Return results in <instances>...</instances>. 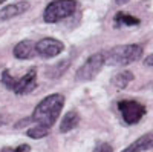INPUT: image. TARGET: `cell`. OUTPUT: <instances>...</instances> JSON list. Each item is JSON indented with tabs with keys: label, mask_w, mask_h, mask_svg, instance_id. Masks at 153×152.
<instances>
[{
	"label": "cell",
	"mask_w": 153,
	"mask_h": 152,
	"mask_svg": "<svg viewBox=\"0 0 153 152\" xmlns=\"http://www.w3.org/2000/svg\"><path fill=\"white\" fill-rule=\"evenodd\" d=\"M63 105H65V97H63L61 94L48 95L35 106L31 118L37 124L51 128V126L57 121V118L60 117Z\"/></svg>",
	"instance_id": "1"
},
{
	"label": "cell",
	"mask_w": 153,
	"mask_h": 152,
	"mask_svg": "<svg viewBox=\"0 0 153 152\" xmlns=\"http://www.w3.org/2000/svg\"><path fill=\"white\" fill-rule=\"evenodd\" d=\"M143 54H144V49H143L141 45L130 43V45L115 46L106 54V63H109L112 66L130 65V63L141 58Z\"/></svg>",
	"instance_id": "2"
},
{
	"label": "cell",
	"mask_w": 153,
	"mask_h": 152,
	"mask_svg": "<svg viewBox=\"0 0 153 152\" xmlns=\"http://www.w3.org/2000/svg\"><path fill=\"white\" fill-rule=\"evenodd\" d=\"M2 82H3V85L8 88V89L14 91L17 95L29 94L31 91L35 89V86H37V69L31 68L22 79L11 77L9 71H5L3 75H2Z\"/></svg>",
	"instance_id": "3"
},
{
	"label": "cell",
	"mask_w": 153,
	"mask_h": 152,
	"mask_svg": "<svg viewBox=\"0 0 153 152\" xmlns=\"http://www.w3.org/2000/svg\"><path fill=\"white\" fill-rule=\"evenodd\" d=\"M75 11H76L75 0H54L46 6L43 12V20L46 23H57L71 17Z\"/></svg>",
	"instance_id": "4"
},
{
	"label": "cell",
	"mask_w": 153,
	"mask_h": 152,
	"mask_svg": "<svg viewBox=\"0 0 153 152\" xmlns=\"http://www.w3.org/2000/svg\"><path fill=\"white\" fill-rule=\"evenodd\" d=\"M106 63V55L104 54H92L83 65L76 71V80L78 82H91L92 79H95L98 72L101 71V68Z\"/></svg>",
	"instance_id": "5"
},
{
	"label": "cell",
	"mask_w": 153,
	"mask_h": 152,
	"mask_svg": "<svg viewBox=\"0 0 153 152\" xmlns=\"http://www.w3.org/2000/svg\"><path fill=\"white\" fill-rule=\"evenodd\" d=\"M118 109L121 112V117L127 124H135L139 123L141 118L146 115V106L141 105L139 101L135 100H123L118 103Z\"/></svg>",
	"instance_id": "6"
},
{
	"label": "cell",
	"mask_w": 153,
	"mask_h": 152,
	"mask_svg": "<svg viewBox=\"0 0 153 152\" xmlns=\"http://www.w3.org/2000/svg\"><path fill=\"white\" fill-rule=\"evenodd\" d=\"M35 49H37V54L40 57L51 58V57H55V55L61 54V51L65 49V45L57 39L48 37V39H42L40 42H37Z\"/></svg>",
	"instance_id": "7"
},
{
	"label": "cell",
	"mask_w": 153,
	"mask_h": 152,
	"mask_svg": "<svg viewBox=\"0 0 153 152\" xmlns=\"http://www.w3.org/2000/svg\"><path fill=\"white\" fill-rule=\"evenodd\" d=\"M28 9H29V3L28 2H17V3L8 5V6L0 9V20H9L12 17L22 16L23 12H26Z\"/></svg>",
	"instance_id": "8"
},
{
	"label": "cell",
	"mask_w": 153,
	"mask_h": 152,
	"mask_svg": "<svg viewBox=\"0 0 153 152\" xmlns=\"http://www.w3.org/2000/svg\"><path fill=\"white\" fill-rule=\"evenodd\" d=\"M152 148H153V132H149V134H144L139 138H136L132 145H129L121 152H143V151H147Z\"/></svg>",
	"instance_id": "9"
},
{
	"label": "cell",
	"mask_w": 153,
	"mask_h": 152,
	"mask_svg": "<svg viewBox=\"0 0 153 152\" xmlns=\"http://www.w3.org/2000/svg\"><path fill=\"white\" fill-rule=\"evenodd\" d=\"M35 45L34 42L31 40H22L16 45L14 48V55L19 58V60H28V58H32L34 54H37V49H35Z\"/></svg>",
	"instance_id": "10"
},
{
	"label": "cell",
	"mask_w": 153,
	"mask_h": 152,
	"mask_svg": "<svg viewBox=\"0 0 153 152\" xmlns=\"http://www.w3.org/2000/svg\"><path fill=\"white\" fill-rule=\"evenodd\" d=\"M80 123V114L76 112V111H69V112H66L65 115H63V118H61V123H60V132H63V134H66V132H69V131H72L76 124Z\"/></svg>",
	"instance_id": "11"
},
{
	"label": "cell",
	"mask_w": 153,
	"mask_h": 152,
	"mask_svg": "<svg viewBox=\"0 0 153 152\" xmlns=\"http://www.w3.org/2000/svg\"><path fill=\"white\" fill-rule=\"evenodd\" d=\"M133 82V74L130 71H121L112 79V85L118 89H124L129 86V83Z\"/></svg>",
	"instance_id": "12"
},
{
	"label": "cell",
	"mask_w": 153,
	"mask_h": 152,
	"mask_svg": "<svg viewBox=\"0 0 153 152\" xmlns=\"http://www.w3.org/2000/svg\"><path fill=\"white\" fill-rule=\"evenodd\" d=\"M115 23L118 26H135V25H139V19L127 14V12H118L115 16Z\"/></svg>",
	"instance_id": "13"
},
{
	"label": "cell",
	"mask_w": 153,
	"mask_h": 152,
	"mask_svg": "<svg viewBox=\"0 0 153 152\" xmlns=\"http://www.w3.org/2000/svg\"><path fill=\"white\" fill-rule=\"evenodd\" d=\"M69 65H71V60H63V61L57 63L55 66L51 68V69L46 72V75H48V77H51V79H58L61 74L66 72V69L69 68Z\"/></svg>",
	"instance_id": "14"
},
{
	"label": "cell",
	"mask_w": 153,
	"mask_h": 152,
	"mask_svg": "<svg viewBox=\"0 0 153 152\" xmlns=\"http://www.w3.org/2000/svg\"><path fill=\"white\" fill-rule=\"evenodd\" d=\"M26 134L31 138H43V137H46L49 134V128L42 126V124H37V126H34V128H29L26 131Z\"/></svg>",
	"instance_id": "15"
},
{
	"label": "cell",
	"mask_w": 153,
	"mask_h": 152,
	"mask_svg": "<svg viewBox=\"0 0 153 152\" xmlns=\"http://www.w3.org/2000/svg\"><path fill=\"white\" fill-rule=\"evenodd\" d=\"M94 152H113L112 146L109 143H98L94 149Z\"/></svg>",
	"instance_id": "16"
},
{
	"label": "cell",
	"mask_w": 153,
	"mask_h": 152,
	"mask_svg": "<svg viewBox=\"0 0 153 152\" xmlns=\"http://www.w3.org/2000/svg\"><path fill=\"white\" fill-rule=\"evenodd\" d=\"M3 152H31V148L28 145H20L16 149H11V148H5Z\"/></svg>",
	"instance_id": "17"
},
{
	"label": "cell",
	"mask_w": 153,
	"mask_h": 152,
	"mask_svg": "<svg viewBox=\"0 0 153 152\" xmlns=\"http://www.w3.org/2000/svg\"><path fill=\"white\" fill-rule=\"evenodd\" d=\"M144 65L146 66H153V54H150L144 58Z\"/></svg>",
	"instance_id": "18"
},
{
	"label": "cell",
	"mask_w": 153,
	"mask_h": 152,
	"mask_svg": "<svg viewBox=\"0 0 153 152\" xmlns=\"http://www.w3.org/2000/svg\"><path fill=\"white\" fill-rule=\"evenodd\" d=\"M117 2V5H126V3H129L130 0H115Z\"/></svg>",
	"instance_id": "19"
},
{
	"label": "cell",
	"mask_w": 153,
	"mask_h": 152,
	"mask_svg": "<svg viewBox=\"0 0 153 152\" xmlns=\"http://www.w3.org/2000/svg\"><path fill=\"white\" fill-rule=\"evenodd\" d=\"M3 2H6V0H0V3H3Z\"/></svg>",
	"instance_id": "20"
},
{
	"label": "cell",
	"mask_w": 153,
	"mask_h": 152,
	"mask_svg": "<svg viewBox=\"0 0 153 152\" xmlns=\"http://www.w3.org/2000/svg\"><path fill=\"white\" fill-rule=\"evenodd\" d=\"M2 124H3V121H2V120H0V126H2Z\"/></svg>",
	"instance_id": "21"
}]
</instances>
